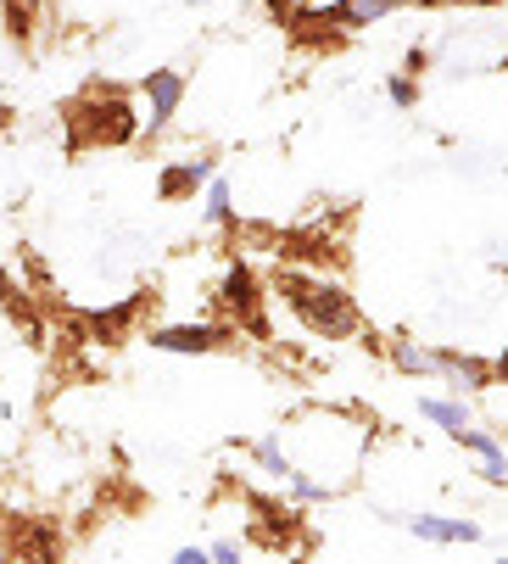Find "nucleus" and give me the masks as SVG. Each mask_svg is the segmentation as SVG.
<instances>
[{
	"instance_id": "nucleus-1",
	"label": "nucleus",
	"mask_w": 508,
	"mask_h": 564,
	"mask_svg": "<svg viewBox=\"0 0 508 564\" xmlns=\"http://www.w3.org/2000/svg\"><path fill=\"white\" fill-rule=\"evenodd\" d=\"M274 291L285 296V307L302 318V330L324 336V341H353L364 330V313L347 296V285H335L329 274H313L302 263H285L274 274Z\"/></svg>"
},
{
	"instance_id": "nucleus-2",
	"label": "nucleus",
	"mask_w": 508,
	"mask_h": 564,
	"mask_svg": "<svg viewBox=\"0 0 508 564\" xmlns=\"http://www.w3.org/2000/svg\"><path fill=\"white\" fill-rule=\"evenodd\" d=\"M140 107L129 101L123 85H101L73 107V145H129L140 140Z\"/></svg>"
},
{
	"instance_id": "nucleus-3",
	"label": "nucleus",
	"mask_w": 508,
	"mask_h": 564,
	"mask_svg": "<svg viewBox=\"0 0 508 564\" xmlns=\"http://www.w3.org/2000/svg\"><path fill=\"white\" fill-rule=\"evenodd\" d=\"M185 73L180 67H156V73H145L140 78V101H145V123H140V140L151 145V140H162L167 134V123L180 118V107H185Z\"/></svg>"
},
{
	"instance_id": "nucleus-4",
	"label": "nucleus",
	"mask_w": 508,
	"mask_h": 564,
	"mask_svg": "<svg viewBox=\"0 0 508 564\" xmlns=\"http://www.w3.org/2000/svg\"><path fill=\"white\" fill-rule=\"evenodd\" d=\"M218 302L229 307V318H235L246 336H258V341L274 336V330H269V318H263V285H258V274H251L246 263H229V269H224Z\"/></svg>"
},
{
	"instance_id": "nucleus-5",
	"label": "nucleus",
	"mask_w": 508,
	"mask_h": 564,
	"mask_svg": "<svg viewBox=\"0 0 508 564\" xmlns=\"http://www.w3.org/2000/svg\"><path fill=\"white\" fill-rule=\"evenodd\" d=\"M145 341L156 352H174V358H202V352H224L240 341L235 325H218V318H207V325H156L145 330Z\"/></svg>"
},
{
	"instance_id": "nucleus-6",
	"label": "nucleus",
	"mask_w": 508,
	"mask_h": 564,
	"mask_svg": "<svg viewBox=\"0 0 508 564\" xmlns=\"http://www.w3.org/2000/svg\"><path fill=\"white\" fill-rule=\"evenodd\" d=\"M218 174V151H202V156H180V163H167L156 174V196L162 202H191L207 191V180Z\"/></svg>"
},
{
	"instance_id": "nucleus-7",
	"label": "nucleus",
	"mask_w": 508,
	"mask_h": 564,
	"mask_svg": "<svg viewBox=\"0 0 508 564\" xmlns=\"http://www.w3.org/2000/svg\"><path fill=\"white\" fill-rule=\"evenodd\" d=\"M436 375H447L458 397H475V391L497 386V375H491L486 358H475V352H453V347H436Z\"/></svg>"
},
{
	"instance_id": "nucleus-8",
	"label": "nucleus",
	"mask_w": 508,
	"mask_h": 564,
	"mask_svg": "<svg viewBox=\"0 0 508 564\" xmlns=\"http://www.w3.org/2000/svg\"><path fill=\"white\" fill-rule=\"evenodd\" d=\"M134 318H140V296H123V302H112V307H96V313H84L78 325L90 330L96 341H123L129 330H134Z\"/></svg>"
},
{
	"instance_id": "nucleus-9",
	"label": "nucleus",
	"mask_w": 508,
	"mask_h": 564,
	"mask_svg": "<svg viewBox=\"0 0 508 564\" xmlns=\"http://www.w3.org/2000/svg\"><path fill=\"white\" fill-rule=\"evenodd\" d=\"M408 531L419 542H480V525L475 520H453V514H408Z\"/></svg>"
},
{
	"instance_id": "nucleus-10",
	"label": "nucleus",
	"mask_w": 508,
	"mask_h": 564,
	"mask_svg": "<svg viewBox=\"0 0 508 564\" xmlns=\"http://www.w3.org/2000/svg\"><path fill=\"white\" fill-rule=\"evenodd\" d=\"M419 414H425L436 431H447L453 442H458V436L469 431V420H475L464 397H419Z\"/></svg>"
},
{
	"instance_id": "nucleus-11",
	"label": "nucleus",
	"mask_w": 508,
	"mask_h": 564,
	"mask_svg": "<svg viewBox=\"0 0 508 564\" xmlns=\"http://www.w3.org/2000/svg\"><path fill=\"white\" fill-rule=\"evenodd\" d=\"M458 447H469V453H480V458H486V464H480V475L491 480V487H508V458H502L497 436H486L480 425H469V431L458 436Z\"/></svg>"
},
{
	"instance_id": "nucleus-12",
	"label": "nucleus",
	"mask_w": 508,
	"mask_h": 564,
	"mask_svg": "<svg viewBox=\"0 0 508 564\" xmlns=\"http://www.w3.org/2000/svg\"><path fill=\"white\" fill-rule=\"evenodd\" d=\"M202 196H207V202H202V218H207L213 229H229V235H235V229H240V213H235V191H229V180L213 174Z\"/></svg>"
},
{
	"instance_id": "nucleus-13",
	"label": "nucleus",
	"mask_w": 508,
	"mask_h": 564,
	"mask_svg": "<svg viewBox=\"0 0 508 564\" xmlns=\"http://www.w3.org/2000/svg\"><path fill=\"white\" fill-rule=\"evenodd\" d=\"M391 364H397L402 375H413V380H431V375H436V347H419V341L397 336V341H391Z\"/></svg>"
},
{
	"instance_id": "nucleus-14",
	"label": "nucleus",
	"mask_w": 508,
	"mask_h": 564,
	"mask_svg": "<svg viewBox=\"0 0 508 564\" xmlns=\"http://www.w3.org/2000/svg\"><path fill=\"white\" fill-rule=\"evenodd\" d=\"M240 453H251V458H258L269 475H280V480L296 469V464H291V453H285V431H274V436H258V442H246Z\"/></svg>"
},
{
	"instance_id": "nucleus-15",
	"label": "nucleus",
	"mask_w": 508,
	"mask_h": 564,
	"mask_svg": "<svg viewBox=\"0 0 508 564\" xmlns=\"http://www.w3.org/2000/svg\"><path fill=\"white\" fill-rule=\"evenodd\" d=\"M34 23H40V0H7V34L18 45L34 40Z\"/></svg>"
},
{
	"instance_id": "nucleus-16",
	"label": "nucleus",
	"mask_w": 508,
	"mask_h": 564,
	"mask_svg": "<svg viewBox=\"0 0 508 564\" xmlns=\"http://www.w3.org/2000/svg\"><path fill=\"white\" fill-rule=\"evenodd\" d=\"M386 96H391V107H419V78L386 73Z\"/></svg>"
},
{
	"instance_id": "nucleus-17",
	"label": "nucleus",
	"mask_w": 508,
	"mask_h": 564,
	"mask_svg": "<svg viewBox=\"0 0 508 564\" xmlns=\"http://www.w3.org/2000/svg\"><path fill=\"white\" fill-rule=\"evenodd\" d=\"M263 7L274 12V23H280V29H296V12H302L296 0H263Z\"/></svg>"
},
{
	"instance_id": "nucleus-18",
	"label": "nucleus",
	"mask_w": 508,
	"mask_h": 564,
	"mask_svg": "<svg viewBox=\"0 0 508 564\" xmlns=\"http://www.w3.org/2000/svg\"><path fill=\"white\" fill-rule=\"evenodd\" d=\"M425 67H431V51H425V45H408V56H402V73H408V78H419Z\"/></svg>"
},
{
	"instance_id": "nucleus-19",
	"label": "nucleus",
	"mask_w": 508,
	"mask_h": 564,
	"mask_svg": "<svg viewBox=\"0 0 508 564\" xmlns=\"http://www.w3.org/2000/svg\"><path fill=\"white\" fill-rule=\"evenodd\" d=\"M207 553H213V564H246V553H240V542H213Z\"/></svg>"
},
{
	"instance_id": "nucleus-20",
	"label": "nucleus",
	"mask_w": 508,
	"mask_h": 564,
	"mask_svg": "<svg viewBox=\"0 0 508 564\" xmlns=\"http://www.w3.org/2000/svg\"><path fill=\"white\" fill-rule=\"evenodd\" d=\"M167 564H213V553L191 542V547H180V553H174V558H167Z\"/></svg>"
},
{
	"instance_id": "nucleus-21",
	"label": "nucleus",
	"mask_w": 508,
	"mask_h": 564,
	"mask_svg": "<svg viewBox=\"0 0 508 564\" xmlns=\"http://www.w3.org/2000/svg\"><path fill=\"white\" fill-rule=\"evenodd\" d=\"M491 375H497V386H502V380H508V352H502V358H497V364H491Z\"/></svg>"
},
{
	"instance_id": "nucleus-22",
	"label": "nucleus",
	"mask_w": 508,
	"mask_h": 564,
	"mask_svg": "<svg viewBox=\"0 0 508 564\" xmlns=\"http://www.w3.org/2000/svg\"><path fill=\"white\" fill-rule=\"evenodd\" d=\"M502 564H508V558H502Z\"/></svg>"
}]
</instances>
